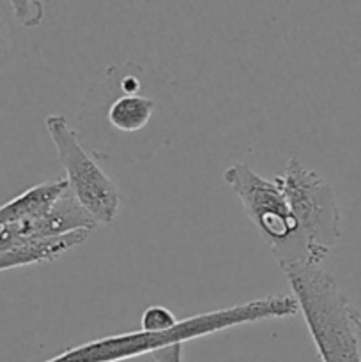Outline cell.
<instances>
[{
	"label": "cell",
	"mask_w": 361,
	"mask_h": 362,
	"mask_svg": "<svg viewBox=\"0 0 361 362\" xmlns=\"http://www.w3.org/2000/svg\"><path fill=\"white\" fill-rule=\"evenodd\" d=\"M7 49H9V34H7L6 23H4L2 18H0V62H2L4 57H6Z\"/></svg>",
	"instance_id": "cell-12"
},
{
	"label": "cell",
	"mask_w": 361,
	"mask_h": 362,
	"mask_svg": "<svg viewBox=\"0 0 361 362\" xmlns=\"http://www.w3.org/2000/svg\"><path fill=\"white\" fill-rule=\"evenodd\" d=\"M88 233L91 232L78 230V232L66 233V235L30 240V243L20 244V246L2 251L0 253V272L27 267V265L48 264V262L57 260L69 250L84 244L87 240Z\"/></svg>",
	"instance_id": "cell-7"
},
{
	"label": "cell",
	"mask_w": 361,
	"mask_h": 362,
	"mask_svg": "<svg viewBox=\"0 0 361 362\" xmlns=\"http://www.w3.org/2000/svg\"><path fill=\"white\" fill-rule=\"evenodd\" d=\"M177 324H179V320L176 318V315L168 308L159 306V304L149 306L140 317V331L147 332L168 331V329L176 327Z\"/></svg>",
	"instance_id": "cell-10"
},
{
	"label": "cell",
	"mask_w": 361,
	"mask_h": 362,
	"mask_svg": "<svg viewBox=\"0 0 361 362\" xmlns=\"http://www.w3.org/2000/svg\"><path fill=\"white\" fill-rule=\"evenodd\" d=\"M156 112V101L149 95L130 90H120L106 110L110 126L122 133L133 134L147 127Z\"/></svg>",
	"instance_id": "cell-9"
},
{
	"label": "cell",
	"mask_w": 361,
	"mask_h": 362,
	"mask_svg": "<svg viewBox=\"0 0 361 362\" xmlns=\"http://www.w3.org/2000/svg\"><path fill=\"white\" fill-rule=\"evenodd\" d=\"M223 180L239 198L276 264H306L296 221L278 182L262 177L246 163H232L223 172Z\"/></svg>",
	"instance_id": "cell-4"
},
{
	"label": "cell",
	"mask_w": 361,
	"mask_h": 362,
	"mask_svg": "<svg viewBox=\"0 0 361 362\" xmlns=\"http://www.w3.org/2000/svg\"><path fill=\"white\" fill-rule=\"evenodd\" d=\"M301 317L321 362H361L354 306L321 265L283 264Z\"/></svg>",
	"instance_id": "cell-2"
},
{
	"label": "cell",
	"mask_w": 361,
	"mask_h": 362,
	"mask_svg": "<svg viewBox=\"0 0 361 362\" xmlns=\"http://www.w3.org/2000/svg\"><path fill=\"white\" fill-rule=\"evenodd\" d=\"M45 124L66 173L67 191L98 225L115 223L120 209V193L115 182L85 151L66 117L48 115Z\"/></svg>",
	"instance_id": "cell-5"
},
{
	"label": "cell",
	"mask_w": 361,
	"mask_h": 362,
	"mask_svg": "<svg viewBox=\"0 0 361 362\" xmlns=\"http://www.w3.org/2000/svg\"><path fill=\"white\" fill-rule=\"evenodd\" d=\"M354 325H356V334H357V341H360V352H361V311L357 308H354Z\"/></svg>",
	"instance_id": "cell-13"
},
{
	"label": "cell",
	"mask_w": 361,
	"mask_h": 362,
	"mask_svg": "<svg viewBox=\"0 0 361 362\" xmlns=\"http://www.w3.org/2000/svg\"><path fill=\"white\" fill-rule=\"evenodd\" d=\"M282 187L308 265H321L336 246L342 233V214L331 184L292 156L283 173L275 177Z\"/></svg>",
	"instance_id": "cell-3"
},
{
	"label": "cell",
	"mask_w": 361,
	"mask_h": 362,
	"mask_svg": "<svg viewBox=\"0 0 361 362\" xmlns=\"http://www.w3.org/2000/svg\"><path fill=\"white\" fill-rule=\"evenodd\" d=\"M98 223L78 205L66 187L53 207L41 218L0 226V253L30 240L66 235L78 230L92 232Z\"/></svg>",
	"instance_id": "cell-6"
},
{
	"label": "cell",
	"mask_w": 361,
	"mask_h": 362,
	"mask_svg": "<svg viewBox=\"0 0 361 362\" xmlns=\"http://www.w3.org/2000/svg\"><path fill=\"white\" fill-rule=\"evenodd\" d=\"M296 313H299V310L292 296H268L209 313L193 315L179 320V324L168 331L147 332L138 329L133 332H120V334L92 339L71 346L45 362H120L140 356H151L152 352L165 346L176 343L184 345L191 339L205 338L237 325L255 324L273 318H289Z\"/></svg>",
	"instance_id": "cell-1"
},
{
	"label": "cell",
	"mask_w": 361,
	"mask_h": 362,
	"mask_svg": "<svg viewBox=\"0 0 361 362\" xmlns=\"http://www.w3.org/2000/svg\"><path fill=\"white\" fill-rule=\"evenodd\" d=\"M66 187L67 184L64 179L46 180L38 186L28 187L13 200L0 205V226L41 218L53 207V204L59 200Z\"/></svg>",
	"instance_id": "cell-8"
},
{
	"label": "cell",
	"mask_w": 361,
	"mask_h": 362,
	"mask_svg": "<svg viewBox=\"0 0 361 362\" xmlns=\"http://www.w3.org/2000/svg\"><path fill=\"white\" fill-rule=\"evenodd\" d=\"M183 343H176V345L156 350L151 354V357L154 362H183Z\"/></svg>",
	"instance_id": "cell-11"
}]
</instances>
